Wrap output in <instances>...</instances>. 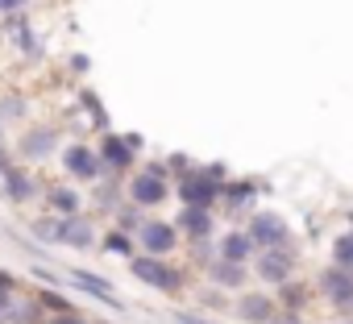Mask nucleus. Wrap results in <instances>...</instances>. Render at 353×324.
<instances>
[{
    "label": "nucleus",
    "mask_w": 353,
    "mask_h": 324,
    "mask_svg": "<svg viewBox=\"0 0 353 324\" xmlns=\"http://www.w3.org/2000/svg\"><path fill=\"white\" fill-rule=\"evenodd\" d=\"M129 270H133V279H141L145 287H154V291H166V295H174V291H179V283H183V274L174 270V266H166L158 254L133 258V262H129Z\"/></svg>",
    "instance_id": "obj_1"
},
{
    "label": "nucleus",
    "mask_w": 353,
    "mask_h": 324,
    "mask_svg": "<svg viewBox=\"0 0 353 324\" xmlns=\"http://www.w3.org/2000/svg\"><path fill=\"white\" fill-rule=\"evenodd\" d=\"M250 237L258 241V250H283V245H287V225H283V216H274V212H258V216L250 221Z\"/></svg>",
    "instance_id": "obj_2"
},
{
    "label": "nucleus",
    "mask_w": 353,
    "mask_h": 324,
    "mask_svg": "<svg viewBox=\"0 0 353 324\" xmlns=\"http://www.w3.org/2000/svg\"><path fill=\"white\" fill-rule=\"evenodd\" d=\"M216 196H221V183H212V175H192L179 183V200L192 208H212Z\"/></svg>",
    "instance_id": "obj_3"
},
{
    "label": "nucleus",
    "mask_w": 353,
    "mask_h": 324,
    "mask_svg": "<svg viewBox=\"0 0 353 324\" xmlns=\"http://www.w3.org/2000/svg\"><path fill=\"white\" fill-rule=\"evenodd\" d=\"M67 279L83 291V295H92V299H100V303H108V307H117L121 312V299H117V291L108 287V279H100V274H92V270H67Z\"/></svg>",
    "instance_id": "obj_4"
},
{
    "label": "nucleus",
    "mask_w": 353,
    "mask_h": 324,
    "mask_svg": "<svg viewBox=\"0 0 353 324\" xmlns=\"http://www.w3.org/2000/svg\"><path fill=\"white\" fill-rule=\"evenodd\" d=\"M174 241H179L174 225H166V221H145V225H141V245H145V254L166 258V254L174 250Z\"/></svg>",
    "instance_id": "obj_5"
},
{
    "label": "nucleus",
    "mask_w": 353,
    "mask_h": 324,
    "mask_svg": "<svg viewBox=\"0 0 353 324\" xmlns=\"http://www.w3.org/2000/svg\"><path fill=\"white\" fill-rule=\"evenodd\" d=\"M320 291H324L336 307H349V303H353V270H349V266H332V270L320 279Z\"/></svg>",
    "instance_id": "obj_6"
},
{
    "label": "nucleus",
    "mask_w": 353,
    "mask_h": 324,
    "mask_svg": "<svg viewBox=\"0 0 353 324\" xmlns=\"http://www.w3.org/2000/svg\"><path fill=\"white\" fill-rule=\"evenodd\" d=\"M63 162H67V171H71L75 179H96V175H100V158H96L88 145H67Z\"/></svg>",
    "instance_id": "obj_7"
},
{
    "label": "nucleus",
    "mask_w": 353,
    "mask_h": 324,
    "mask_svg": "<svg viewBox=\"0 0 353 324\" xmlns=\"http://www.w3.org/2000/svg\"><path fill=\"white\" fill-rule=\"evenodd\" d=\"M129 192H133V200H137V204H158V200L166 196V183H162V167H150L145 175H137Z\"/></svg>",
    "instance_id": "obj_8"
},
{
    "label": "nucleus",
    "mask_w": 353,
    "mask_h": 324,
    "mask_svg": "<svg viewBox=\"0 0 353 324\" xmlns=\"http://www.w3.org/2000/svg\"><path fill=\"white\" fill-rule=\"evenodd\" d=\"M237 316L245 320V324H270L274 320V299L270 295H241V303H237Z\"/></svg>",
    "instance_id": "obj_9"
},
{
    "label": "nucleus",
    "mask_w": 353,
    "mask_h": 324,
    "mask_svg": "<svg viewBox=\"0 0 353 324\" xmlns=\"http://www.w3.org/2000/svg\"><path fill=\"white\" fill-rule=\"evenodd\" d=\"M258 274H262L266 283H287V274H291L287 254H283V250H262V254H258Z\"/></svg>",
    "instance_id": "obj_10"
},
{
    "label": "nucleus",
    "mask_w": 353,
    "mask_h": 324,
    "mask_svg": "<svg viewBox=\"0 0 353 324\" xmlns=\"http://www.w3.org/2000/svg\"><path fill=\"white\" fill-rule=\"evenodd\" d=\"M254 250H258V241H254L250 233H229V237L221 241V258H229V262H250Z\"/></svg>",
    "instance_id": "obj_11"
},
{
    "label": "nucleus",
    "mask_w": 353,
    "mask_h": 324,
    "mask_svg": "<svg viewBox=\"0 0 353 324\" xmlns=\"http://www.w3.org/2000/svg\"><path fill=\"white\" fill-rule=\"evenodd\" d=\"M63 241H67V245L88 250V245L96 241V233H92V225H88L83 216H75V212H71V216H63Z\"/></svg>",
    "instance_id": "obj_12"
},
{
    "label": "nucleus",
    "mask_w": 353,
    "mask_h": 324,
    "mask_svg": "<svg viewBox=\"0 0 353 324\" xmlns=\"http://www.w3.org/2000/svg\"><path fill=\"white\" fill-rule=\"evenodd\" d=\"M50 150H54V129H30L21 137V154L26 158H46Z\"/></svg>",
    "instance_id": "obj_13"
},
{
    "label": "nucleus",
    "mask_w": 353,
    "mask_h": 324,
    "mask_svg": "<svg viewBox=\"0 0 353 324\" xmlns=\"http://www.w3.org/2000/svg\"><path fill=\"white\" fill-rule=\"evenodd\" d=\"M179 225H183V233H192V237H208V233H212V216H208V208H192V204H183Z\"/></svg>",
    "instance_id": "obj_14"
},
{
    "label": "nucleus",
    "mask_w": 353,
    "mask_h": 324,
    "mask_svg": "<svg viewBox=\"0 0 353 324\" xmlns=\"http://www.w3.org/2000/svg\"><path fill=\"white\" fill-rule=\"evenodd\" d=\"M212 283H221V287L237 291V287L245 283V262H229V258H221V262L212 266Z\"/></svg>",
    "instance_id": "obj_15"
},
{
    "label": "nucleus",
    "mask_w": 353,
    "mask_h": 324,
    "mask_svg": "<svg viewBox=\"0 0 353 324\" xmlns=\"http://www.w3.org/2000/svg\"><path fill=\"white\" fill-rule=\"evenodd\" d=\"M100 162H108V167H129V162H133L129 137H108L104 150H100Z\"/></svg>",
    "instance_id": "obj_16"
},
{
    "label": "nucleus",
    "mask_w": 353,
    "mask_h": 324,
    "mask_svg": "<svg viewBox=\"0 0 353 324\" xmlns=\"http://www.w3.org/2000/svg\"><path fill=\"white\" fill-rule=\"evenodd\" d=\"M5 196H9V200H30V196H34V188H30V179H26V175L9 171V175H5Z\"/></svg>",
    "instance_id": "obj_17"
},
{
    "label": "nucleus",
    "mask_w": 353,
    "mask_h": 324,
    "mask_svg": "<svg viewBox=\"0 0 353 324\" xmlns=\"http://www.w3.org/2000/svg\"><path fill=\"white\" fill-rule=\"evenodd\" d=\"M50 208H59L63 216H71V212H79V200H75V192H67V188H50Z\"/></svg>",
    "instance_id": "obj_18"
},
{
    "label": "nucleus",
    "mask_w": 353,
    "mask_h": 324,
    "mask_svg": "<svg viewBox=\"0 0 353 324\" xmlns=\"http://www.w3.org/2000/svg\"><path fill=\"white\" fill-rule=\"evenodd\" d=\"M34 233H38L42 241H63V216H59V221H38Z\"/></svg>",
    "instance_id": "obj_19"
},
{
    "label": "nucleus",
    "mask_w": 353,
    "mask_h": 324,
    "mask_svg": "<svg viewBox=\"0 0 353 324\" xmlns=\"http://www.w3.org/2000/svg\"><path fill=\"white\" fill-rule=\"evenodd\" d=\"M332 258H336V266H349V270H353V233H345V237L336 241Z\"/></svg>",
    "instance_id": "obj_20"
},
{
    "label": "nucleus",
    "mask_w": 353,
    "mask_h": 324,
    "mask_svg": "<svg viewBox=\"0 0 353 324\" xmlns=\"http://www.w3.org/2000/svg\"><path fill=\"white\" fill-rule=\"evenodd\" d=\"M104 250L125 258V254H129V237H125V233H108V237H104Z\"/></svg>",
    "instance_id": "obj_21"
},
{
    "label": "nucleus",
    "mask_w": 353,
    "mask_h": 324,
    "mask_svg": "<svg viewBox=\"0 0 353 324\" xmlns=\"http://www.w3.org/2000/svg\"><path fill=\"white\" fill-rule=\"evenodd\" d=\"M21 112H26V104H21V100H13V96H9L5 104H0V121H17Z\"/></svg>",
    "instance_id": "obj_22"
},
{
    "label": "nucleus",
    "mask_w": 353,
    "mask_h": 324,
    "mask_svg": "<svg viewBox=\"0 0 353 324\" xmlns=\"http://www.w3.org/2000/svg\"><path fill=\"white\" fill-rule=\"evenodd\" d=\"M26 5H30V0H0V13H9V17H13V13H21Z\"/></svg>",
    "instance_id": "obj_23"
},
{
    "label": "nucleus",
    "mask_w": 353,
    "mask_h": 324,
    "mask_svg": "<svg viewBox=\"0 0 353 324\" xmlns=\"http://www.w3.org/2000/svg\"><path fill=\"white\" fill-rule=\"evenodd\" d=\"M174 324H212V320H204L196 312H179V316H174Z\"/></svg>",
    "instance_id": "obj_24"
},
{
    "label": "nucleus",
    "mask_w": 353,
    "mask_h": 324,
    "mask_svg": "<svg viewBox=\"0 0 353 324\" xmlns=\"http://www.w3.org/2000/svg\"><path fill=\"white\" fill-rule=\"evenodd\" d=\"M42 303H46V307H59V312H71V307H67V299H63V295H50V291L42 295Z\"/></svg>",
    "instance_id": "obj_25"
},
{
    "label": "nucleus",
    "mask_w": 353,
    "mask_h": 324,
    "mask_svg": "<svg viewBox=\"0 0 353 324\" xmlns=\"http://www.w3.org/2000/svg\"><path fill=\"white\" fill-rule=\"evenodd\" d=\"M13 312V299H9V291H0V316H9Z\"/></svg>",
    "instance_id": "obj_26"
},
{
    "label": "nucleus",
    "mask_w": 353,
    "mask_h": 324,
    "mask_svg": "<svg viewBox=\"0 0 353 324\" xmlns=\"http://www.w3.org/2000/svg\"><path fill=\"white\" fill-rule=\"evenodd\" d=\"M0 175H9V150H5V141H0Z\"/></svg>",
    "instance_id": "obj_27"
},
{
    "label": "nucleus",
    "mask_w": 353,
    "mask_h": 324,
    "mask_svg": "<svg viewBox=\"0 0 353 324\" xmlns=\"http://www.w3.org/2000/svg\"><path fill=\"white\" fill-rule=\"evenodd\" d=\"M54 324H83V316H71V312H63V316H59Z\"/></svg>",
    "instance_id": "obj_28"
},
{
    "label": "nucleus",
    "mask_w": 353,
    "mask_h": 324,
    "mask_svg": "<svg viewBox=\"0 0 353 324\" xmlns=\"http://www.w3.org/2000/svg\"><path fill=\"white\" fill-rule=\"evenodd\" d=\"M0 291H13V274H5V270H0Z\"/></svg>",
    "instance_id": "obj_29"
},
{
    "label": "nucleus",
    "mask_w": 353,
    "mask_h": 324,
    "mask_svg": "<svg viewBox=\"0 0 353 324\" xmlns=\"http://www.w3.org/2000/svg\"><path fill=\"white\" fill-rule=\"evenodd\" d=\"M274 324H303L299 316H283V320H274Z\"/></svg>",
    "instance_id": "obj_30"
}]
</instances>
